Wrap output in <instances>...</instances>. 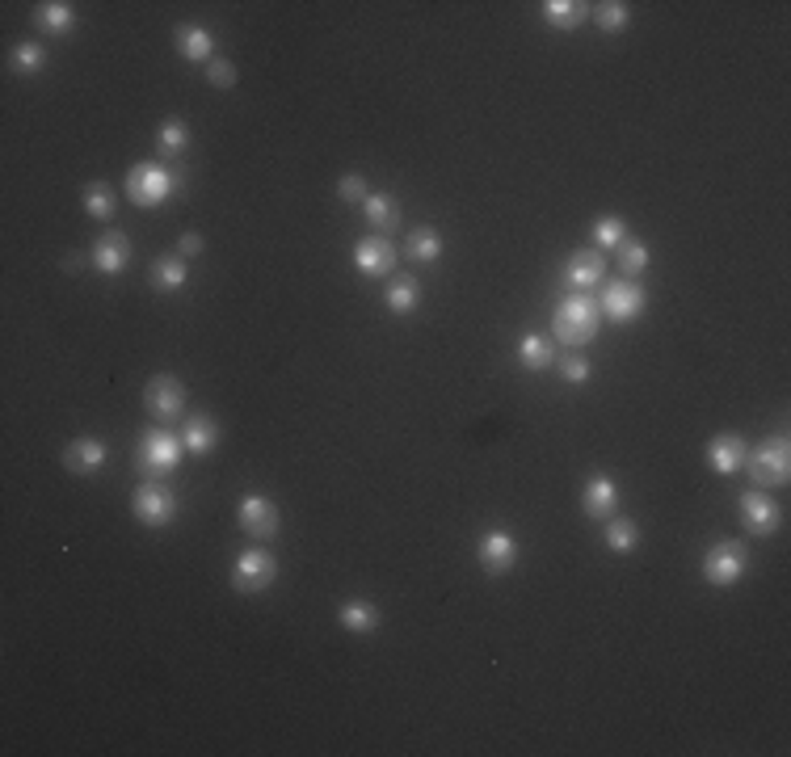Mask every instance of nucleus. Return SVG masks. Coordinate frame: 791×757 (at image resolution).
<instances>
[{"label":"nucleus","instance_id":"7c9ffc66","mask_svg":"<svg viewBox=\"0 0 791 757\" xmlns=\"http://www.w3.org/2000/svg\"><path fill=\"white\" fill-rule=\"evenodd\" d=\"M404 253L413 261H438L442 257V236L434 228H413L409 232V244H404Z\"/></svg>","mask_w":791,"mask_h":757},{"label":"nucleus","instance_id":"9b49d317","mask_svg":"<svg viewBox=\"0 0 791 757\" xmlns=\"http://www.w3.org/2000/svg\"><path fill=\"white\" fill-rule=\"evenodd\" d=\"M741 522H745V530L749 535H758V539H766V535H775V530L783 526V509L770 501L762 488H749V493H741Z\"/></svg>","mask_w":791,"mask_h":757},{"label":"nucleus","instance_id":"393cba45","mask_svg":"<svg viewBox=\"0 0 791 757\" xmlns=\"http://www.w3.org/2000/svg\"><path fill=\"white\" fill-rule=\"evenodd\" d=\"M156 148H160V156L177 160L181 152L190 148V122H186V118H165V122L156 127Z\"/></svg>","mask_w":791,"mask_h":757},{"label":"nucleus","instance_id":"ddd939ff","mask_svg":"<svg viewBox=\"0 0 791 757\" xmlns=\"http://www.w3.org/2000/svg\"><path fill=\"white\" fill-rule=\"evenodd\" d=\"M354 265L362 278H388L396 270V244H388L383 236H362L354 244Z\"/></svg>","mask_w":791,"mask_h":757},{"label":"nucleus","instance_id":"2f4dec72","mask_svg":"<svg viewBox=\"0 0 791 757\" xmlns=\"http://www.w3.org/2000/svg\"><path fill=\"white\" fill-rule=\"evenodd\" d=\"M590 236H594V244H598V253H602V249H619V244L627 240V223H623L619 215H602L594 228H590Z\"/></svg>","mask_w":791,"mask_h":757},{"label":"nucleus","instance_id":"7ed1b4c3","mask_svg":"<svg viewBox=\"0 0 791 757\" xmlns=\"http://www.w3.org/2000/svg\"><path fill=\"white\" fill-rule=\"evenodd\" d=\"M181 450H186V442H181V438L173 434V429L156 425V429H148V434L139 438L135 463H139V472H144L148 480H160V476L177 472V463H181Z\"/></svg>","mask_w":791,"mask_h":757},{"label":"nucleus","instance_id":"6e6552de","mask_svg":"<svg viewBox=\"0 0 791 757\" xmlns=\"http://www.w3.org/2000/svg\"><path fill=\"white\" fill-rule=\"evenodd\" d=\"M644 303H648V295H644L640 282H632V278H627V282H606L598 312L611 324H632L644 312Z\"/></svg>","mask_w":791,"mask_h":757},{"label":"nucleus","instance_id":"a878e982","mask_svg":"<svg viewBox=\"0 0 791 757\" xmlns=\"http://www.w3.org/2000/svg\"><path fill=\"white\" fill-rule=\"evenodd\" d=\"M518 362L526 366V371H547V366L556 362V345L547 341V337L526 333V337L518 341Z\"/></svg>","mask_w":791,"mask_h":757},{"label":"nucleus","instance_id":"2eb2a0df","mask_svg":"<svg viewBox=\"0 0 791 757\" xmlns=\"http://www.w3.org/2000/svg\"><path fill=\"white\" fill-rule=\"evenodd\" d=\"M564 278H569L577 291H590L606 278V257L598 249H577L569 261H564Z\"/></svg>","mask_w":791,"mask_h":757},{"label":"nucleus","instance_id":"f03ea898","mask_svg":"<svg viewBox=\"0 0 791 757\" xmlns=\"http://www.w3.org/2000/svg\"><path fill=\"white\" fill-rule=\"evenodd\" d=\"M602 324V312H598V299H590L585 291L569 295L556 303V316H552V337L560 345H573V350H581V345H590L594 333Z\"/></svg>","mask_w":791,"mask_h":757},{"label":"nucleus","instance_id":"b1692460","mask_svg":"<svg viewBox=\"0 0 791 757\" xmlns=\"http://www.w3.org/2000/svg\"><path fill=\"white\" fill-rule=\"evenodd\" d=\"M539 9H543V22L556 30H577L590 17V5H581V0H543Z\"/></svg>","mask_w":791,"mask_h":757},{"label":"nucleus","instance_id":"dca6fc26","mask_svg":"<svg viewBox=\"0 0 791 757\" xmlns=\"http://www.w3.org/2000/svg\"><path fill=\"white\" fill-rule=\"evenodd\" d=\"M707 463H712L720 476H737L745 467V438L741 434H716L712 442H707Z\"/></svg>","mask_w":791,"mask_h":757},{"label":"nucleus","instance_id":"5701e85b","mask_svg":"<svg viewBox=\"0 0 791 757\" xmlns=\"http://www.w3.org/2000/svg\"><path fill=\"white\" fill-rule=\"evenodd\" d=\"M362 215H367V223L375 232H396L400 228V202L392 194H367Z\"/></svg>","mask_w":791,"mask_h":757},{"label":"nucleus","instance_id":"c85d7f7f","mask_svg":"<svg viewBox=\"0 0 791 757\" xmlns=\"http://www.w3.org/2000/svg\"><path fill=\"white\" fill-rule=\"evenodd\" d=\"M383 303H388L396 316H409L417 303H421V282H417V278H396V282L388 286V295H383Z\"/></svg>","mask_w":791,"mask_h":757},{"label":"nucleus","instance_id":"4468645a","mask_svg":"<svg viewBox=\"0 0 791 757\" xmlns=\"http://www.w3.org/2000/svg\"><path fill=\"white\" fill-rule=\"evenodd\" d=\"M127 265H131V236H127V232L110 228L101 240H93V270H97V274L114 278V274H123Z\"/></svg>","mask_w":791,"mask_h":757},{"label":"nucleus","instance_id":"cd10ccee","mask_svg":"<svg viewBox=\"0 0 791 757\" xmlns=\"http://www.w3.org/2000/svg\"><path fill=\"white\" fill-rule=\"evenodd\" d=\"M337 619H341V627H346V631H358V636H362V631H375L379 627V606L375 602H362V598H350L346 606L337 610Z\"/></svg>","mask_w":791,"mask_h":757},{"label":"nucleus","instance_id":"aec40b11","mask_svg":"<svg viewBox=\"0 0 791 757\" xmlns=\"http://www.w3.org/2000/svg\"><path fill=\"white\" fill-rule=\"evenodd\" d=\"M148 282H152V291H160V295L181 291V286L190 282L186 257H156V261H152V270H148Z\"/></svg>","mask_w":791,"mask_h":757},{"label":"nucleus","instance_id":"4be33fe9","mask_svg":"<svg viewBox=\"0 0 791 757\" xmlns=\"http://www.w3.org/2000/svg\"><path fill=\"white\" fill-rule=\"evenodd\" d=\"M177 51L181 59H190V64H202V59H211L215 51V34L207 26H177Z\"/></svg>","mask_w":791,"mask_h":757},{"label":"nucleus","instance_id":"58836bf2","mask_svg":"<svg viewBox=\"0 0 791 757\" xmlns=\"http://www.w3.org/2000/svg\"><path fill=\"white\" fill-rule=\"evenodd\" d=\"M198 253H202V236H198V232H181L177 257H198Z\"/></svg>","mask_w":791,"mask_h":757},{"label":"nucleus","instance_id":"473e14b6","mask_svg":"<svg viewBox=\"0 0 791 757\" xmlns=\"http://www.w3.org/2000/svg\"><path fill=\"white\" fill-rule=\"evenodd\" d=\"M80 198H85L89 219H110V215H114V207H118V202H114V190H110V186H101V181L85 186V194H80Z\"/></svg>","mask_w":791,"mask_h":757},{"label":"nucleus","instance_id":"412c9836","mask_svg":"<svg viewBox=\"0 0 791 757\" xmlns=\"http://www.w3.org/2000/svg\"><path fill=\"white\" fill-rule=\"evenodd\" d=\"M34 26L43 30V34L64 38V34L76 26V9L68 5V0H43V5L34 9Z\"/></svg>","mask_w":791,"mask_h":757},{"label":"nucleus","instance_id":"f704fd0d","mask_svg":"<svg viewBox=\"0 0 791 757\" xmlns=\"http://www.w3.org/2000/svg\"><path fill=\"white\" fill-rule=\"evenodd\" d=\"M594 17H598V26L602 30H623L627 22H632V5H623V0H606V5H598L594 9Z\"/></svg>","mask_w":791,"mask_h":757},{"label":"nucleus","instance_id":"bb28decb","mask_svg":"<svg viewBox=\"0 0 791 757\" xmlns=\"http://www.w3.org/2000/svg\"><path fill=\"white\" fill-rule=\"evenodd\" d=\"M606 547L615 551V556H632L640 547V526L632 518H606Z\"/></svg>","mask_w":791,"mask_h":757},{"label":"nucleus","instance_id":"f3484780","mask_svg":"<svg viewBox=\"0 0 791 757\" xmlns=\"http://www.w3.org/2000/svg\"><path fill=\"white\" fill-rule=\"evenodd\" d=\"M581 509H585L590 518H611L615 509H619V488H615V480H611V476H602V472L585 480Z\"/></svg>","mask_w":791,"mask_h":757},{"label":"nucleus","instance_id":"a211bd4d","mask_svg":"<svg viewBox=\"0 0 791 757\" xmlns=\"http://www.w3.org/2000/svg\"><path fill=\"white\" fill-rule=\"evenodd\" d=\"M101 463H106V442L101 438H76L72 446H64V467L76 476H93Z\"/></svg>","mask_w":791,"mask_h":757},{"label":"nucleus","instance_id":"f257e3e1","mask_svg":"<svg viewBox=\"0 0 791 757\" xmlns=\"http://www.w3.org/2000/svg\"><path fill=\"white\" fill-rule=\"evenodd\" d=\"M181 181H186V173L169 169L165 160H139V165L127 169V198L139 211H152L181 190Z\"/></svg>","mask_w":791,"mask_h":757},{"label":"nucleus","instance_id":"0eeeda50","mask_svg":"<svg viewBox=\"0 0 791 757\" xmlns=\"http://www.w3.org/2000/svg\"><path fill=\"white\" fill-rule=\"evenodd\" d=\"M278 577V560L266 547H245L232 560V589L236 593H266Z\"/></svg>","mask_w":791,"mask_h":757},{"label":"nucleus","instance_id":"9d476101","mask_svg":"<svg viewBox=\"0 0 791 757\" xmlns=\"http://www.w3.org/2000/svg\"><path fill=\"white\" fill-rule=\"evenodd\" d=\"M144 404L156 421H177L186 413V387H181L173 375H152L144 387Z\"/></svg>","mask_w":791,"mask_h":757},{"label":"nucleus","instance_id":"20e7f679","mask_svg":"<svg viewBox=\"0 0 791 757\" xmlns=\"http://www.w3.org/2000/svg\"><path fill=\"white\" fill-rule=\"evenodd\" d=\"M745 472L758 488H770V484H787L791 476V446H787V434L779 438H766L762 446L745 450Z\"/></svg>","mask_w":791,"mask_h":757},{"label":"nucleus","instance_id":"4c0bfd02","mask_svg":"<svg viewBox=\"0 0 791 757\" xmlns=\"http://www.w3.org/2000/svg\"><path fill=\"white\" fill-rule=\"evenodd\" d=\"M207 80L215 89H232L236 85V68H232V59H211L207 64Z\"/></svg>","mask_w":791,"mask_h":757},{"label":"nucleus","instance_id":"1a4fd4ad","mask_svg":"<svg viewBox=\"0 0 791 757\" xmlns=\"http://www.w3.org/2000/svg\"><path fill=\"white\" fill-rule=\"evenodd\" d=\"M236 518H240V530H245L249 539H257V543H270V539L278 535V526H282V518H278V505H274L270 497H261V493L240 497V505H236Z\"/></svg>","mask_w":791,"mask_h":757},{"label":"nucleus","instance_id":"f8f14e48","mask_svg":"<svg viewBox=\"0 0 791 757\" xmlns=\"http://www.w3.org/2000/svg\"><path fill=\"white\" fill-rule=\"evenodd\" d=\"M476 551H480V568L489 572V577H505V572L518 564V539L510 530H484Z\"/></svg>","mask_w":791,"mask_h":757},{"label":"nucleus","instance_id":"72a5a7b5","mask_svg":"<svg viewBox=\"0 0 791 757\" xmlns=\"http://www.w3.org/2000/svg\"><path fill=\"white\" fill-rule=\"evenodd\" d=\"M619 270H623L627 278H640V274L648 270V244L623 240V244H619Z\"/></svg>","mask_w":791,"mask_h":757},{"label":"nucleus","instance_id":"39448f33","mask_svg":"<svg viewBox=\"0 0 791 757\" xmlns=\"http://www.w3.org/2000/svg\"><path fill=\"white\" fill-rule=\"evenodd\" d=\"M745 568H749L745 543L720 539L716 547H707V556H703V581L716 585V589H728V585H737L745 577Z\"/></svg>","mask_w":791,"mask_h":757},{"label":"nucleus","instance_id":"6ab92c4d","mask_svg":"<svg viewBox=\"0 0 791 757\" xmlns=\"http://www.w3.org/2000/svg\"><path fill=\"white\" fill-rule=\"evenodd\" d=\"M181 442H186V450L190 455H211V450L219 446V421L215 417H207V413H194L190 421H186V429H181Z\"/></svg>","mask_w":791,"mask_h":757},{"label":"nucleus","instance_id":"c756f323","mask_svg":"<svg viewBox=\"0 0 791 757\" xmlns=\"http://www.w3.org/2000/svg\"><path fill=\"white\" fill-rule=\"evenodd\" d=\"M9 64H13V72H22V76H38L47 68V51H43V43H17L13 47V55H9Z\"/></svg>","mask_w":791,"mask_h":757},{"label":"nucleus","instance_id":"e433bc0d","mask_svg":"<svg viewBox=\"0 0 791 757\" xmlns=\"http://www.w3.org/2000/svg\"><path fill=\"white\" fill-rule=\"evenodd\" d=\"M590 358L585 354H569L564 358V366H560V375H564V383H573V387H581V383H590Z\"/></svg>","mask_w":791,"mask_h":757},{"label":"nucleus","instance_id":"423d86ee","mask_svg":"<svg viewBox=\"0 0 791 757\" xmlns=\"http://www.w3.org/2000/svg\"><path fill=\"white\" fill-rule=\"evenodd\" d=\"M131 514L144 522V526H152V530L169 526L177 518V493H173L169 484H160V480H144L131 493Z\"/></svg>","mask_w":791,"mask_h":757},{"label":"nucleus","instance_id":"c9c22d12","mask_svg":"<svg viewBox=\"0 0 791 757\" xmlns=\"http://www.w3.org/2000/svg\"><path fill=\"white\" fill-rule=\"evenodd\" d=\"M337 194H341V202H354V207H362L367 202V177L362 173H341V181H337Z\"/></svg>","mask_w":791,"mask_h":757}]
</instances>
